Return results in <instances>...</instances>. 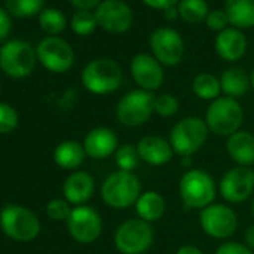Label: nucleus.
<instances>
[{
	"instance_id": "obj_1",
	"label": "nucleus",
	"mask_w": 254,
	"mask_h": 254,
	"mask_svg": "<svg viewBox=\"0 0 254 254\" xmlns=\"http://www.w3.org/2000/svg\"><path fill=\"white\" fill-rule=\"evenodd\" d=\"M142 193L139 178L133 172L115 171L105 178L100 187L103 203L112 209H127L135 206Z\"/></svg>"
},
{
	"instance_id": "obj_2",
	"label": "nucleus",
	"mask_w": 254,
	"mask_h": 254,
	"mask_svg": "<svg viewBox=\"0 0 254 254\" xmlns=\"http://www.w3.org/2000/svg\"><path fill=\"white\" fill-rule=\"evenodd\" d=\"M178 193L187 208L202 211L215 202L217 184L206 171L191 168L187 169L180 178Z\"/></svg>"
},
{
	"instance_id": "obj_3",
	"label": "nucleus",
	"mask_w": 254,
	"mask_h": 254,
	"mask_svg": "<svg viewBox=\"0 0 254 254\" xmlns=\"http://www.w3.org/2000/svg\"><path fill=\"white\" fill-rule=\"evenodd\" d=\"M203 120L208 126L209 133L229 138L241 130V126L244 123V109L238 99L220 96L218 99L209 102Z\"/></svg>"
},
{
	"instance_id": "obj_4",
	"label": "nucleus",
	"mask_w": 254,
	"mask_h": 254,
	"mask_svg": "<svg viewBox=\"0 0 254 254\" xmlns=\"http://www.w3.org/2000/svg\"><path fill=\"white\" fill-rule=\"evenodd\" d=\"M208 126L203 118L190 115L181 118L169 133L171 147L178 157L194 156L208 141Z\"/></svg>"
},
{
	"instance_id": "obj_5",
	"label": "nucleus",
	"mask_w": 254,
	"mask_h": 254,
	"mask_svg": "<svg viewBox=\"0 0 254 254\" xmlns=\"http://www.w3.org/2000/svg\"><path fill=\"white\" fill-rule=\"evenodd\" d=\"M154 242V230L151 223L139 217L127 218L117 226L114 233V245L120 254H145Z\"/></svg>"
},
{
	"instance_id": "obj_6",
	"label": "nucleus",
	"mask_w": 254,
	"mask_h": 254,
	"mask_svg": "<svg viewBox=\"0 0 254 254\" xmlns=\"http://www.w3.org/2000/svg\"><path fill=\"white\" fill-rule=\"evenodd\" d=\"M81 81L82 85L93 94H111L121 87L123 69L115 60L96 59L85 64L81 73Z\"/></svg>"
},
{
	"instance_id": "obj_7",
	"label": "nucleus",
	"mask_w": 254,
	"mask_h": 254,
	"mask_svg": "<svg viewBox=\"0 0 254 254\" xmlns=\"http://www.w3.org/2000/svg\"><path fill=\"white\" fill-rule=\"evenodd\" d=\"M156 94L136 88L126 93L115 105V118L121 126L141 127L154 114Z\"/></svg>"
},
{
	"instance_id": "obj_8",
	"label": "nucleus",
	"mask_w": 254,
	"mask_h": 254,
	"mask_svg": "<svg viewBox=\"0 0 254 254\" xmlns=\"http://www.w3.org/2000/svg\"><path fill=\"white\" fill-rule=\"evenodd\" d=\"M0 224L11 239L20 242L33 241L41 232V223L36 214L15 203H9L2 209Z\"/></svg>"
},
{
	"instance_id": "obj_9",
	"label": "nucleus",
	"mask_w": 254,
	"mask_h": 254,
	"mask_svg": "<svg viewBox=\"0 0 254 254\" xmlns=\"http://www.w3.org/2000/svg\"><path fill=\"white\" fill-rule=\"evenodd\" d=\"M238 215L226 203H211L199 212V226L205 235L212 239L224 241L235 235L238 229Z\"/></svg>"
},
{
	"instance_id": "obj_10",
	"label": "nucleus",
	"mask_w": 254,
	"mask_h": 254,
	"mask_svg": "<svg viewBox=\"0 0 254 254\" xmlns=\"http://www.w3.org/2000/svg\"><path fill=\"white\" fill-rule=\"evenodd\" d=\"M36 51L26 41L14 39L0 48V67L11 78H24L36 64Z\"/></svg>"
},
{
	"instance_id": "obj_11",
	"label": "nucleus",
	"mask_w": 254,
	"mask_h": 254,
	"mask_svg": "<svg viewBox=\"0 0 254 254\" xmlns=\"http://www.w3.org/2000/svg\"><path fill=\"white\" fill-rule=\"evenodd\" d=\"M218 193L229 203H242L254 193V172L251 168L235 166L223 174L218 183Z\"/></svg>"
},
{
	"instance_id": "obj_12",
	"label": "nucleus",
	"mask_w": 254,
	"mask_h": 254,
	"mask_svg": "<svg viewBox=\"0 0 254 254\" xmlns=\"http://www.w3.org/2000/svg\"><path fill=\"white\" fill-rule=\"evenodd\" d=\"M66 223L70 236L79 244H93L100 238L103 230L100 214L94 208L87 205L72 208V212Z\"/></svg>"
},
{
	"instance_id": "obj_13",
	"label": "nucleus",
	"mask_w": 254,
	"mask_h": 254,
	"mask_svg": "<svg viewBox=\"0 0 254 254\" xmlns=\"http://www.w3.org/2000/svg\"><path fill=\"white\" fill-rule=\"evenodd\" d=\"M153 57L162 66H177L184 57V41L181 35L171 27H159L150 36Z\"/></svg>"
},
{
	"instance_id": "obj_14",
	"label": "nucleus",
	"mask_w": 254,
	"mask_h": 254,
	"mask_svg": "<svg viewBox=\"0 0 254 254\" xmlns=\"http://www.w3.org/2000/svg\"><path fill=\"white\" fill-rule=\"evenodd\" d=\"M36 56L42 66L54 73L67 72L75 62L72 47L57 36H48L42 39L36 48Z\"/></svg>"
},
{
	"instance_id": "obj_15",
	"label": "nucleus",
	"mask_w": 254,
	"mask_h": 254,
	"mask_svg": "<svg viewBox=\"0 0 254 254\" xmlns=\"http://www.w3.org/2000/svg\"><path fill=\"white\" fill-rule=\"evenodd\" d=\"M94 15L97 26L114 35L126 33L133 24V12L123 0H103Z\"/></svg>"
},
{
	"instance_id": "obj_16",
	"label": "nucleus",
	"mask_w": 254,
	"mask_h": 254,
	"mask_svg": "<svg viewBox=\"0 0 254 254\" xmlns=\"http://www.w3.org/2000/svg\"><path fill=\"white\" fill-rule=\"evenodd\" d=\"M130 73L141 90L156 91L163 85L165 72L162 64L150 54L139 53L130 62Z\"/></svg>"
},
{
	"instance_id": "obj_17",
	"label": "nucleus",
	"mask_w": 254,
	"mask_h": 254,
	"mask_svg": "<svg viewBox=\"0 0 254 254\" xmlns=\"http://www.w3.org/2000/svg\"><path fill=\"white\" fill-rule=\"evenodd\" d=\"M82 145L85 154L96 160L108 159L109 156L115 154L117 148L120 147L117 133L112 129H109V127H103V126L91 129L85 135Z\"/></svg>"
},
{
	"instance_id": "obj_18",
	"label": "nucleus",
	"mask_w": 254,
	"mask_h": 254,
	"mask_svg": "<svg viewBox=\"0 0 254 254\" xmlns=\"http://www.w3.org/2000/svg\"><path fill=\"white\" fill-rule=\"evenodd\" d=\"M136 148L139 159L150 166H165L175 156L169 139H165L159 135L142 136L138 141Z\"/></svg>"
},
{
	"instance_id": "obj_19",
	"label": "nucleus",
	"mask_w": 254,
	"mask_h": 254,
	"mask_svg": "<svg viewBox=\"0 0 254 254\" xmlns=\"http://www.w3.org/2000/svg\"><path fill=\"white\" fill-rule=\"evenodd\" d=\"M94 187V180L88 172L73 171L63 184V194L70 205L79 206L91 199Z\"/></svg>"
},
{
	"instance_id": "obj_20",
	"label": "nucleus",
	"mask_w": 254,
	"mask_h": 254,
	"mask_svg": "<svg viewBox=\"0 0 254 254\" xmlns=\"http://www.w3.org/2000/svg\"><path fill=\"white\" fill-rule=\"evenodd\" d=\"M215 51L224 62H238L247 51L245 35L236 27H227L217 35Z\"/></svg>"
},
{
	"instance_id": "obj_21",
	"label": "nucleus",
	"mask_w": 254,
	"mask_h": 254,
	"mask_svg": "<svg viewBox=\"0 0 254 254\" xmlns=\"http://www.w3.org/2000/svg\"><path fill=\"white\" fill-rule=\"evenodd\" d=\"M226 151L236 166L251 168L254 165V135L248 130H238L227 138Z\"/></svg>"
},
{
	"instance_id": "obj_22",
	"label": "nucleus",
	"mask_w": 254,
	"mask_h": 254,
	"mask_svg": "<svg viewBox=\"0 0 254 254\" xmlns=\"http://www.w3.org/2000/svg\"><path fill=\"white\" fill-rule=\"evenodd\" d=\"M135 211L141 220L153 224L154 221H159L165 215L166 200L159 191L147 190V191H142L141 196L138 197L135 203Z\"/></svg>"
},
{
	"instance_id": "obj_23",
	"label": "nucleus",
	"mask_w": 254,
	"mask_h": 254,
	"mask_svg": "<svg viewBox=\"0 0 254 254\" xmlns=\"http://www.w3.org/2000/svg\"><path fill=\"white\" fill-rule=\"evenodd\" d=\"M220 84L221 93H224V96L238 99L242 97L251 87V78L241 67H229L221 73Z\"/></svg>"
},
{
	"instance_id": "obj_24",
	"label": "nucleus",
	"mask_w": 254,
	"mask_h": 254,
	"mask_svg": "<svg viewBox=\"0 0 254 254\" xmlns=\"http://www.w3.org/2000/svg\"><path fill=\"white\" fill-rule=\"evenodd\" d=\"M224 8L229 23L236 29L254 26V0H226Z\"/></svg>"
},
{
	"instance_id": "obj_25",
	"label": "nucleus",
	"mask_w": 254,
	"mask_h": 254,
	"mask_svg": "<svg viewBox=\"0 0 254 254\" xmlns=\"http://www.w3.org/2000/svg\"><path fill=\"white\" fill-rule=\"evenodd\" d=\"M85 156L87 154H85L84 145L76 141H64L62 144H59L57 148L54 150L56 163L60 168L69 169V171L79 168L84 163Z\"/></svg>"
},
{
	"instance_id": "obj_26",
	"label": "nucleus",
	"mask_w": 254,
	"mask_h": 254,
	"mask_svg": "<svg viewBox=\"0 0 254 254\" xmlns=\"http://www.w3.org/2000/svg\"><path fill=\"white\" fill-rule=\"evenodd\" d=\"M191 88H193V93L199 99L212 102V100L218 99L220 97V93H221L220 78H217L215 75H212L209 72L197 73L194 76V79H193Z\"/></svg>"
},
{
	"instance_id": "obj_27",
	"label": "nucleus",
	"mask_w": 254,
	"mask_h": 254,
	"mask_svg": "<svg viewBox=\"0 0 254 254\" xmlns=\"http://www.w3.org/2000/svg\"><path fill=\"white\" fill-rule=\"evenodd\" d=\"M177 8L180 17L186 23H191V24H199L205 21L209 14L208 3L205 0H180Z\"/></svg>"
},
{
	"instance_id": "obj_28",
	"label": "nucleus",
	"mask_w": 254,
	"mask_h": 254,
	"mask_svg": "<svg viewBox=\"0 0 254 254\" xmlns=\"http://www.w3.org/2000/svg\"><path fill=\"white\" fill-rule=\"evenodd\" d=\"M114 157H115V165L118 171H126V172H133L135 168L141 162L138 148L133 144H121L117 148Z\"/></svg>"
},
{
	"instance_id": "obj_29",
	"label": "nucleus",
	"mask_w": 254,
	"mask_h": 254,
	"mask_svg": "<svg viewBox=\"0 0 254 254\" xmlns=\"http://www.w3.org/2000/svg\"><path fill=\"white\" fill-rule=\"evenodd\" d=\"M39 24L44 29V32L50 35H59L66 27V17L59 9L47 8L39 14Z\"/></svg>"
},
{
	"instance_id": "obj_30",
	"label": "nucleus",
	"mask_w": 254,
	"mask_h": 254,
	"mask_svg": "<svg viewBox=\"0 0 254 254\" xmlns=\"http://www.w3.org/2000/svg\"><path fill=\"white\" fill-rule=\"evenodd\" d=\"M45 0H6L5 5L9 14L15 17H32L41 14Z\"/></svg>"
},
{
	"instance_id": "obj_31",
	"label": "nucleus",
	"mask_w": 254,
	"mask_h": 254,
	"mask_svg": "<svg viewBox=\"0 0 254 254\" xmlns=\"http://www.w3.org/2000/svg\"><path fill=\"white\" fill-rule=\"evenodd\" d=\"M70 27L76 35L88 36V35L94 33V30L97 27L96 15L90 11H78L70 20Z\"/></svg>"
},
{
	"instance_id": "obj_32",
	"label": "nucleus",
	"mask_w": 254,
	"mask_h": 254,
	"mask_svg": "<svg viewBox=\"0 0 254 254\" xmlns=\"http://www.w3.org/2000/svg\"><path fill=\"white\" fill-rule=\"evenodd\" d=\"M180 111V102L178 99L171 93H162L157 94L154 99V114H157L162 118H172Z\"/></svg>"
},
{
	"instance_id": "obj_33",
	"label": "nucleus",
	"mask_w": 254,
	"mask_h": 254,
	"mask_svg": "<svg viewBox=\"0 0 254 254\" xmlns=\"http://www.w3.org/2000/svg\"><path fill=\"white\" fill-rule=\"evenodd\" d=\"M18 126V114L17 111L8 105L0 102V133H11L17 129Z\"/></svg>"
},
{
	"instance_id": "obj_34",
	"label": "nucleus",
	"mask_w": 254,
	"mask_h": 254,
	"mask_svg": "<svg viewBox=\"0 0 254 254\" xmlns=\"http://www.w3.org/2000/svg\"><path fill=\"white\" fill-rule=\"evenodd\" d=\"M72 212L70 203L66 199H53L47 205V214L50 218L57 221H67L69 215Z\"/></svg>"
},
{
	"instance_id": "obj_35",
	"label": "nucleus",
	"mask_w": 254,
	"mask_h": 254,
	"mask_svg": "<svg viewBox=\"0 0 254 254\" xmlns=\"http://www.w3.org/2000/svg\"><path fill=\"white\" fill-rule=\"evenodd\" d=\"M206 26L211 29V30H215V32H223L227 29V24H229V17L226 14V11H220V9H215V11H211L206 17Z\"/></svg>"
},
{
	"instance_id": "obj_36",
	"label": "nucleus",
	"mask_w": 254,
	"mask_h": 254,
	"mask_svg": "<svg viewBox=\"0 0 254 254\" xmlns=\"http://www.w3.org/2000/svg\"><path fill=\"white\" fill-rule=\"evenodd\" d=\"M214 254H254V253L245 244L236 241H226L217 247Z\"/></svg>"
},
{
	"instance_id": "obj_37",
	"label": "nucleus",
	"mask_w": 254,
	"mask_h": 254,
	"mask_svg": "<svg viewBox=\"0 0 254 254\" xmlns=\"http://www.w3.org/2000/svg\"><path fill=\"white\" fill-rule=\"evenodd\" d=\"M142 2L150 6L151 9H162V11H166L169 8H174V6H178L180 0H142Z\"/></svg>"
},
{
	"instance_id": "obj_38",
	"label": "nucleus",
	"mask_w": 254,
	"mask_h": 254,
	"mask_svg": "<svg viewBox=\"0 0 254 254\" xmlns=\"http://www.w3.org/2000/svg\"><path fill=\"white\" fill-rule=\"evenodd\" d=\"M11 30V20L5 9L0 8V41H3Z\"/></svg>"
},
{
	"instance_id": "obj_39",
	"label": "nucleus",
	"mask_w": 254,
	"mask_h": 254,
	"mask_svg": "<svg viewBox=\"0 0 254 254\" xmlns=\"http://www.w3.org/2000/svg\"><path fill=\"white\" fill-rule=\"evenodd\" d=\"M100 0H70V3L78 9V11H90L96 6H99Z\"/></svg>"
},
{
	"instance_id": "obj_40",
	"label": "nucleus",
	"mask_w": 254,
	"mask_h": 254,
	"mask_svg": "<svg viewBox=\"0 0 254 254\" xmlns=\"http://www.w3.org/2000/svg\"><path fill=\"white\" fill-rule=\"evenodd\" d=\"M244 244L250 248V250H253L254 251V223L253 224H250L247 229H245V233H244Z\"/></svg>"
},
{
	"instance_id": "obj_41",
	"label": "nucleus",
	"mask_w": 254,
	"mask_h": 254,
	"mask_svg": "<svg viewBox=\"0 0 254 254\" xmlns=\"http://www.w3.org/2000/svg\"><path fill=\"white\" fill-rule=\"evenodd\" d=\"M175 254H203V251H202L199 247H196V245L186 244V245H181V247L175 251Z\"/></svg>"
},
{
	"instance_id": "obj_42",
	"label": "nucleus",
	"mask_w": 254,
	"mask_h": 254,
	"mask_svg": "<svg viewBox=\"0 0 254 254\" xmlns=\"http://www.w3.org/2000/svg\"><path fill=\"white\" fill-rule=\"evenodd\" d=\"M163 15L168 21H175L178 17H180V12H178V8L174 6V8H169L166 11H163Z\"/></svg>"
},
{
	"instance_id": "obj_43",
	"label": "nucleus",
	"mask_w": 254,
	"mask_h": 254,
	"mask_svg": "<svg viewBox=\"0 0 254 254\" xmlns=\"http://www.w3.org/2000/svg\"><path fill=\"white\" fill-rule=\"evenodd\" d=\"M250 78H251V87H253V90H254V70H253V73L250 75Z\"/></svg>"
},
{
	"instance_id": "obj_44",
	"label": "nucleus",
	"mask_w": 254,
	"mask_h": 254,
	"mask_svg": "<svg viewBox=\"0 0 254 254\" xmlns=\"http://www.w3.org/2000/svg\"><path fill=\"white\" fill-rule=\"evenodd\" d=\"M251 214L254 217V197H253V202H251Z\"/></svg>"
},
{
	"instance_id": "obj_45",
	"label": "nucleus",
	"mask_w": 254,
	"mask_h": 254,
	"mask_svg": "<svg viewBox=\"0 0 254 254\" xmlns=\"http://www.w3.org/2000/svg\"><path fill=\"white\" fill-rule=\"evenodd\" d=\"M253 172H254V169H253Z\"/></svg>"
}]
</instances>
